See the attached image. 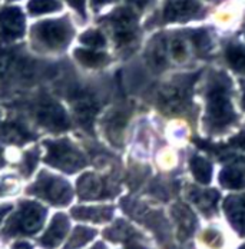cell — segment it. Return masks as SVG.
Returning a JSON list of instances; mask_svg holds the SVG:
<instances>
[{
    "label": "cell",
    "instance_id": "6da1fadb",
    "mask_svg": "<svg viewBox=\"0 0 245 249\" xmlns=\"http://www.w3.org/2000/svg\"><path fill=\"white\" fill-rule=\"evenodd\" d=\"M229 80L225 75H218L209 83L207 95V116L205 124L211 132L225 129L235 121V113L231 105Z\"/></svg>",
    "mask_w": 245,
    "mask_h": 249
},
{
    "label": "cell",
    "instance_id": "7a4b0ae2",
    "mask_svg": "<svg viewBox=\"0 0 245 249\" xmlns=\"http://www.w3.org/2000/svg\"><path fill=\"white\" fill-rule=\"evenodd\" d=\"M72 36V29L66 20H46L33 27V37L49 49L63 48Z\"/></svg>",
    "mask_w": 245,
    "mask_h": 249
},
{
    "label": "cell",
    "instance_id": "3957f363",
    "mask_svg": "<svg viewBox=\"0 0 245 249\" xmlns=\"http://www.w3.org/2000/svg\"><path fill=\"white\" fill-rule=\"evenodd\" d=\"M35 191L43 196L45 199H48L52 203L56 205H65L71 200V188L69 185L55 176L49 175H42L38 185L35 186Z\"/></svg>",
    "mask_w": 245,
    "mask_h": 249
},
{
    "label": "cell",
    "instance_id": "277c9868",
    "mask_svg": "<svg viewBox=\"0 0 245 249\" xmlns=\"http://www.w3.org/2000/svg\"><path fill=\"white\" fill-rule=\"evenodd\" d=\"M49 146L48 162L52 165L69 172H74L83 165L82 156L74 148H71V145L65 142H55V143H49Z\"/></svg>",
    "mask_w": 245,
    "mask_h": 249
},
{
    "label": "cell",
    "instance_id": "5b68a950",
    "mask_svg": "<svg viewBox=\"0 0 245 249\" xmlns=\"http://www.w3.org/2000/svg\"><path fill=\"white\" fill-rule=\"evenodd\" d=\"M25 32V16L19 7H6L0 12V35L6 40L18 39Z\"/></svg>",
    "mask_w": 245,
    "mask_h": 249
},
{
    "label": "cell",
    "instance_id": "8992f818",
    "mask_svg": "<svg viewBox=\"0 0 245 249\" xmlns=\"http://www.w3.org/2000/svg\"><path fill=\"white\" fill-rule=\"evenodd\" d=\"M45 215H46V211L40 205L33 203V202L25 203L22 206L20 213L16 218V226L22 232L33 233L40 229V226L45 221Z\"/></svg>",
    "mask_w": 245,
    "mask_h": 249
},
{
    "label": "cell",
    "instance_id": "52a82bcc",
    "mask_svg": "<svg viewBox=\"0 0 245 249\" xmlns=\"http://www.w3.org/2000/svg\"><path fill=\"white\" fill-rule=\"evenodd\" d=\"M112 27H113V36L118 40V43H128L133 39V30H135V15L129 9H119L109 18Z\"/></svg>",
    "mask_w": 245,
    "mask_h": 249
},
{
    "label": "cell",
    "instance_id": "ba28073f",
    "mask_svg": "<svg viewBox=\"0 0 245 249\" xmlns=\"http://www.w3.org/2000/svg\"><path fill=\"white\" fill-rule=\"evenodd\" d=\"M224 211L234 231L245 236V194L228 196L224 202Z\"/></svg>",
    "mask_w": 245,
    "mask_h": 249
},
{
    "label": "cell",
    "instance_id": "9c48e42d",
    "mask_svg": "<svg viewBox=\"0 0 245 249\" xmlns=\"http://www.w3.org/2000/svg\"><path fill=\"white\" fill-rule=\"evenodd\" d=\"M199 9L201 6L196 3V0H168L165 7V19L170 22L184 20L195 16Z\"/></svg>",
    "mask_w": 245,
    "mask_h": 249
},
{
    "label": "cell",
    "instance_id": "30bf717a",
    "mask_svg": "<svg viewBox=\"0 0 245 249\" xmlns=\"http://www.w3.org/2000/svg\"><path fill=\"white\" fill-rule=\"evenodd\" d=\"M69 229V222L66 219L65 215H56L50 224L49 229L46 231V233L42 238V244L46 248H55L66 235Z\"/></svg>",
    "mask_w": 245,
    "mask_h": 249
},
{
    "label": "cell",
    "instance_id": "8fae6325",
    "mask_svg": "<svg viewBox=\"0 0 245 249\" xmlns=\"http://www.w3.org/2000/svg\"><path fill=\"white\" fill-rule=\"evenodd\" d=\"M40 122L53 129H65L68 127V119L65 112L60 106L56 105H46L39 110Z\"/></svg>",
    "mask_w": 245,
    "mask_h": 249
},
{
    "label": "cell",
    "instance_id": "7c38bea8",
    "mask_svg": "<svg viewBox=\"0 0 245 249\" xmlns=\"http://www.w3.org/2000/svg\"><path fill=\"white\" fill-rule=\"evenodd\" d=\"M221 183L222 186L228 189H240L245 186V176L244 172L235 166H229L222 171L221 174Z\"/></svg>",
    "mask_w": 245,
    "mask_h": 249
},
{
    "label": "cell",
    "instance_id": "4fadbf2b",
    "mask_svg": "<svg viewBox=\"0 0 245 249\" xmlns=\"http://www.w3.org/2000/svg\"><path fill=\"white\" fill-rule=\"evenodd\" d=\"M226 60L234 71L245 73V46L244 45H229L226 48Z\"/></svg>",
    "mask_w": 245,
    "mask_h": 249
},
{
    "label": "cell",
    "instance_id": "5bb4252c",
    "mask_svg": "<svg viewBox=\"0 0 245 249\" xmlns=\"http://www.w3.org/2000/svg\"><path fill=\"white\" fill-rule=\"evenodd\" d=\"M191 169H192V174L198 182L209 183L211 176H212V166L208 160H205L199 156H194L191 159Z\"/></svg>",
    "mask_w": 245,
    "mask_h": 249
},
{
    "label": "cell",
    "instance_id": "9a60e30c",
    "mask_svg": "<svg viewBox=\"0 0 245 249\" xmlns=\"http://www.w3.org/2000/svg\"><path fill=\"white\" fill-rule=\"evenodd\" d=\"M74 216L77 219H94V221H103L109 219L112 211L109 208L98 209V208H76L74 209Z\"/></svg>",
    "mask_w": 245,
    "mask_h": 249
},
{
    "label": "cell",
    "instance_id": "2e32d148",
    "mask_svg": "<svg viewBox=\"0 0 245 249\" xmlns=\"http://www.w3.org/2000/svg\"><path fill=\"white\" fill-rule=\"evenodd\" d=\"M100 182L92 175H85L79 180V192L83 198H95L100 192Z\"/></svg>",
    "mask_w": 245,
    "mask_h": 249
},
{
    "label": "cell",
    "instance_id": "e0dca14e",
    "mask_svg": "<svg viewBox=\"0 0 245 249\" xmlns=\"http://www.w3.org/2000/svg\"><path fill=\"white\" fill-rule=\"evenodd\" d=\"M75 54L79 62H82L85 66H89V68H96L105 62V54L91 49H77L75 52Z\"/></svg>",
    "mask_w": 245,
    "mask_h": 249
},
{
    "label": "cell",
    "instance_id": "ac0fdd59",
    "mask_svg": "<svg viewBox=\"0 0 245 249\" xmlns=\"http://www.w3.org/2000/svg\"><path fill=\"white\" fill-rule=\"evenodd\" d=\"M192 199L196 205L199 206V209H202V212H211L215 209L217 200H218V194L217 192H201L198 195H192Z\"/></svg>",
    "mask_w": 245,
    "mask_h": 249
},
{
    "label": "cell",
    "instance_id": "d6986e66",
    "mask_svg": "<svg viewBox=\"0 0 245 249\" xmlns=\"http://www.w3.org/2000/svg\"><path fill=\"white\" fill-rule=\"evenodd\" d=\"M60 7L57 0H30L29 10L32 15H42L49 13L53 10H57Z\"/></svg>",
    "mask_w": 245,
    "mask_h": 249
},
{
    "label": "cell",
    "instance_id": "ffe728a7",
    "mask_svg": "<svg viewBox=\"0 0 245 249\" xmlns=\"http://www.w3.org/2000/svg\"><path fill=\"white\" fill-rule=\"evenodd\" d=\"M94 235H95V232L91 231V229H88V228H76V231H75V233L72 235V238L68 242L66 249H74L76 247H80V245L86 244L89 239L94 238Z\"/></svg>",
    "mask_w": 245,
    "mask_h": 249
},
{
    "label": "cell",
    "instance_id": "44dd1931",
    "mask_svg": "<svg viewBox=\"0 0 245 249\" xmlns=\"http://www.w3.org/2000/svg\"><path fill=\"white\" fill-rule=\"evenodd\" d=\"M80 42L89 48H100L105 45V37L96 30H89L80 36Z\"/></svg>",
    "mask_w": 245,
    "mask_h": 249
},
{
    "label": "cell",
    "instance_id": "7402d4cb",
    "mask_svg": "<svg viewBox=\"0 0 245 249\" xmlns=\"http://www.w3.org/2000/svg\"><path fill=\"white\" fill-rule=\"evenodd\" d=\"M25 129L20 127V126H16V124H10L6 127L4 130V136L9 139V141H16V142H22L25 141Z\"/></svg>",
    "mask_w": 245,
    "mask_h": 249
},
{
    "label": "cell",
    "instance_id": "603a6c76",
    "mask_svg": "<svg viewBox=\"0 0 245 249\" xmlns=\"http://www.w3.org/2000/svg\"><path fill=\"white\" fill-rule=\"evenodd\" d=\"M231 145L238 146V148H241V149H245V132L244 133H241V135H238L237 138H234V139L231 141Z\"/></svg>",
    "mask_w": 245,
    "mask_h": 249
},
{
    "label": "cell",
    "instance_id": "cb8c5ba5",
    "mask_svg": "<svg viewBox=\"0 0 245 249\" xmlns=\"http://www.w3.org/2000/svg\"><path fill=\"white\" fill-rule=\"evenodd\" d=\"M68 1L74 6L79 13L85 15V0H68Z\"/></svg>",
    "mask_w": 245,
    "mask_h": 249
},
{
    "label": "cell",
    "instance_id": "d4e9b609",
    "mask_svg": "<svg viewBox=\"0 0 245 249\" xmlns=\"http://www.w3.org/2000/svg\"><path fill=\"white\" fill-rule=\"evenodd\" d=\"M108 1H111V0H92V4H94L95 7H99V6H102V4H105V3H108Z\"/></svg>",
    "mask_w": 245,
    "mask_h": 249
},
{
    "label": "cell",
    "instance_id": "484cf974",
    "mask_svg": "<svg viewBox=\"0 0 245 249\" xmlns=\"http://www.w3.org/2000/svg\"><path fill=\"white\" fill-rule=\"evenodd\" d=\"M9 209H10V208H7V206H6V208H1V209H0V221H1V218H3V216H4V215L7 213V212H9Z\"/></svg>",
    "mask_w": 245,
    "mask_h": 249
},
{
    "label": "cell",
    "instance_id": "4316f807",
    "mask_svg": "<svg viewBox=\"0 0 245 249\" xmlns=\"http://www.w3.org/2000/svg\"><path fill=\"white\" fill-rule=\"evenodd\" d=\"M15 249H32L27 244H18L16 247H15Z\"/></svg>",
    "mask_w": 245,
    "mask_h": 249
},
{
    "label": "cell",
    "instance_id": "83f0119b",
    "mask_svg": "<svg viewBox=\"0 0 245 249\" xmlns=\"http://www.w3.org/2000/svg\"><path fill=\"white\" fill-rule=\"evenodd\" d=\"M243 86H244V98H243V106L245 109V82H243Z\"/></svg>",
    "mask_w": 245,
    "mask_h": 249
},
{
    "label": "cell",
    "instance_id": "f1b7e54d",
    "mask_svg": "<svg viewBox=\"0 0 245 249\" xmlns=\"http://www.w3.org/2000/svg\"><path fill=\"white\" fill-rule=\"evenodd\" d=\"M240 249H245V244H244V245H243V247H241V248H240Z\"/></svg>",
    "mask_w": 245,
    "mask_h": 249
}]
</instances>
